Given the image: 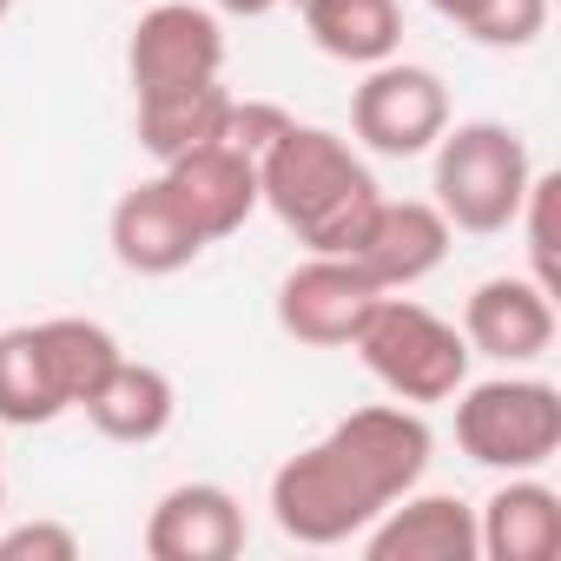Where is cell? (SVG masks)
<instances>
[{"label":"cell","mask_w":561,"mask_h":561,"mask_svg":"<svg viewBox=\"0 0 561 561\" xmlns=\"http://www.w3.org/2000/svg\"><path fill=\"white\" fill-rule=\"evenodd\" d=\"M377 198L383 192H377L370 165L331 126H298L291 119V133L257 159V205H271L277 225L298 231V244L331 251V257H344L364 238Z\"/></svg>","instance_id":"6da1fadb"},{"label":"cell","mask_w":561,"mask_h":561,"mask_svg":"<svg viewBox=\"0 0 561 561\" xmlns=\"http://www.w3.org/2000/svg\"><path fill=\"white\" fill-rule=\"evenodd\" d=\"M436 152V179H430V205L449 218V231H508L522 198H528V179H535V159H528V139L502 119H462V126H443V139L430 146Z\"/></svg>","instance_id":"7a4b0ae2"},{"label":"cell","mask_w":561,"mask_h":561,"mask_svg":"<svg viewBox=\"0 0 561 561\" xmlns=\"http://www.w3.org/2000/svg\"><path fill=\"white\" fill-rule=\"evenodd\" d=\"M397 403H449L469 383V337L416 298L383 291L351 344Z\"/></svg>","instance_id":"3957f363"},{"label":"cell","mask_w":561,"mask_h":561,"mask_svg":"<svg viewBox=\"0 0 561 561\" xmlns=\"http://www.w3.org/2000/svg\"><path fill=\"white\" fill-rule=\"evenodd\" d=\"M456 443L469 462L528 476L561 449V390L548 377H489L456 390Z\"/></svg>","instance_id":"277c9868"},{"label":"cell","mask_w":561,"mask_h":561,"mask_svg":"<svg viewBox=\"0 0 561 561\" xmlns=\"http://www.w3.org/2000/svg\"><path fill=\"white\" fill-rule=\"evenodd\" d=\"M377 515H383V502L357 482V469L324 436L311 449L285 456V462H277V476H271V522H277V535H291L305 548L357 541Z\"/></svg>","instance_id":"5b68a950"},{"label":"cell","mask_w":561,"mask_h":561,"mask_svg":"<svg viewBox=\"0 0 561 561\" xmlns=\"http://www.w3.org/2000/svg\"><path fill=\"white\" fill-rule=\"evenodd\" d=\"M449 126V87L416 60H377L351 93V133L383 159H423Z\"/></svg>","instance_id":"8992f818"},{"label":"cell","mask_w":561,"mask_h":561,"mask_svg":"<svg viewBox=\"0 0 561 561\" xmlns=\"http://www.w3.org/2000/svg\"><path fill=\"white\" fill-rule=\"evenodd\" d=\"M126 73H133V100L218 80L225 73L218 14L198 8V0H152L139 14V27H133V41H126Z\"/></svg>","instance_id":"52a82bcc"},{"label":"cell","mask_w":561,"mask_h":561,"mask_svg":"<svg viewBox=\"0 0 561 561\" xmlns=\"http://www.w3.org/2000/svg\"><path fill=\"white\" fill-rule=\"evenodd\" d=\"M377 298L383 291L351 257L311 251L298 271H285V285H277V331L305 351H351Z\"/></svg>","instance_id":"ba28073f"},{"label":"cell","mask_w":561,"mask_h":561,"mask_svg":"<svg viewBox=\"0 0 561 561\" xmlns=\"http://www.w3.org/2000/svg\"><path fill=\"white\" fill-rule=\"evenodd\" d=\"M324 443L357 469V482L390 508L397 495H410L423 476H430V449H436V436H430V423L416 416V403H364V410H351V416H337L331 430H324Z\"/></svg>","instance_id":"9c48e42d"},{"label":"cell","mask_w":561,"mask_h":561,"mask_svg":"<svg viewBox=\"0 0 561 561\" xmlns=\"http://www.w3.org/2000/svg\"><path fill=\"white\" fill-rule=\"evenodd\" d=\"M449 218L430 205V198H377L364 238L344 251L377 291H410L449 257Z\"/></svg>","instance_id":"30bf717a"},{"label":"cell","mask_w":561,"mask_h":561,"mask_svg":"<svg viewBox=\"0 0 561 561\" xmlns=\"http://www.w3.org/2000/svg\"><path fill=\"white\" fill-rule=\"evenodd\" d=\"M106 244L133 277H172L205 257V231L185 218V205L165 192V179H139L133 192H119V205L106 218Z\"/></svg>","instance_id":"8fae6325"},{"label":"cell","mask_w":561,"mask_h":561,"mask_svg":"<svg viewBox=\"0 0 561 561\" xmlns=\"http://www.w3.org/2000/svg\"><path fill=\"white\" fill-rule=\"evenodd\" d=\"M244 508L225 482H179L146 515L152 561H238L244 554Z\"/></svg>","instance_id":"7c38bea8"},{"label":"cell","mask_w":561,"mask_h":561,"mask_svg":"<svg viewBox=\"0 0 561 561\" xmlns=\"http://www.w3.org/2000/svg\"><path fill=\"white\" fill-rule=\"evenodd\" d=\"M462 337L469 357L495 364H535L554 344V291H541L535 277H482L462 305Z\"/></svg>","instance_id":"4fadbf2b"},{"label":"cell","mask_w":561,"mask_h":561,"mask_svg":"<svg viewBox=\"0 0 561 561\" xmlns=\"http://www.w3.org/2000/svg\"><path fill=\"white\" fill-rule=\"evenodd\" d=\"M159 179H165V192L185 205V218L205 231V244L231 238V231L257 211V165H251L244 152H231L225 139H211V146H192V152L165 159V165H159Z\"/></svg>","instance_id":"5bb4252c"},{"label":"cell","mask_w":561,"mask_h":561,"mask_svg":"<svg viewBox=\"0 0 561 561\" xmlns=\"http://www.w3.org/2000/svg\"><path fill=\"white\" fill-rule=\"evenodd\" d=\"M364 554L370 561H476L482 541H476V508L462 495H397L364 535Z\"/></svg>","instance_id":"9a60e30c"},{"label":"cell","mask_w":561,"mask_h":561,"mask_svg":"<svg viewBox=\"0 0 561 561\" xmlns=\"http://www.w3.org/2000/svg\"><path fill=\"white\" fill-rule=\"evenodd\" d=\"M476 541L489 561H554L561 554V495L535 469L508 476L476 508Z\"/></svg>","instance_id":"2e32d148"},{"label":"cell","mask_w":561,"mask_h":561,"mask_svg":"<svg viewBox=\"0 0 561 561\" xmlns=\"http://www.w3.org/2000/svg\"><path fill=\"white\" fill-rule=\"evenodd\" d=\"M87 410V423L106 436V443H159L165 430H172V416H179V390H172V377L159 370V364H146V357H119L113 370H106V383L80 403Z\"/></svg>","instance_id":"e0dca14e"},{"label":"cell","mask_w":561,"mask_h":561,"mask_svg":"<svg viewBox=\"0 0 561 561\" xmlns=\"http://www.w3.org/2000/svg\"><path fill=\"white\" fill-rule=\"evenodd\" d=\"M67 390L47 364L41 324H14L0 331V430H47L54 416H67Z\"/></svg>","instance_id":"ac0fdd59"},{"label":"cell","mask_w":561,"mask_h":561,"mask_svg":"<svg viewBox=\"0 0 561 561\" xmlns=\"http://www.w3.org/2000/svg\"><path fill=\"white\" fill-rule=\"evenodd\" d=\"M298 14H305L318 54H331L344 67H377V60H397V47H403L397 0H311Z\"/></svg>","instance_id":"d6986e66"},{"label":"cell","mask_w":561,"mask_h":561,"mask_svg":"<svg viewBox=\"0 0 561 561\" xmlns=\"http://www.w3.org/2000/svg\"><path fill=\"white\" fill-rule=\"evenodd\" d=\"M225 113H231L225 80H205V87H179V93H146L133 126H139V146L165 165L192 146H211L225 133Z\"/></svg>","instance_id":"ffe728a7"},{"label":"cell","mask_w":561,"mask_h":561,"mask_svg":"<svg viewBox=\"0 0 561 561\" xmlns=\"http://www.w3.org/2000/svg\"><path fill=\"white\" fill-rule=\"evenodd\" d=\"M41 344H47V364H54V377H60V390H67L73 410H80V403L106 383V370L126 357L119 337H113L106 324H93V318H41Z\"/></svg>","instance_id":"44dd1931"},{"label":"cell","mask_w":561,"mask_h":561,"mask_svg":"<svg viewBox=\"0 0 561 561\" xmlns=\"http://www.w3.org/2000/svg\"><path fill=\"white\" fill-rule=\"evenodd\" d=\"M430 8L482 47H535L548 27V0H430Z\"/></svg>","instance_id":"7402d4cb"},{"label":"cell","mask_w":561,"mask_h":561,"mask_svg":"<svg viewBox=\"0 0 561 561\" xmlns=\"http://www.w3.org/2000/svg\"><path fill=\"white\" fill-rule=\"evenodd\" d=\"M554 205H561V179L554 172H535L528 179V198H522V211H515V225L528 231V277L541 291H554L561 298V251H554Z\"/></svg>","instance_id":"603a6c76"},{"label":"cell","mask_w":561,"mask_h":561,"mask_svg":"<svg viewBox=\"0 0 561 561\" xmlns=\"http://www.w3.org/2000/svg\"><path fill=\"white\" fill-rule=\"evenodd\" d=\"M285 133H291V113H285V106H271V100H231V113H225V133H218V139L257 165V159H264L277 139H285Z\"/></svg>","instance_id":"cb8c5ba5"},{"label":"cell","mask_w":561,"mask_h":561,"mask_svg":"<svg viewBox=\"0 0 561 561\" xmlns=\"http://www.w3.org/2000/svg\"><path fill=\"white\" fill-rule=\"evenodd\" d=\"M0 561H80V535L54 515H34L21 528L0 522Z\"/></svg>","instance_id":"d4e9b609"},{"label":"cell","mask_w":561,"mask_h":561,"mask_svg":"<svg viewBox=\"0 0 561 561\" xmlns=\"http://www.w3.org/2000/svg\"><path fill=\"white\" fill-rule=\"evenodd\" d=\"M271 8H285V0H211V14H238V21H257Z\"/></svg>","instance_id":"484cf974"},{"label":"cell","mask_w":561,"mask_h":561,"mask_svg":"<svg viewBox=\"0 0 561 561\" xmlns=\"http://www.w3.org/2000/svg\"><path fill=\"white\" fill-rule=\"evenodd\" d=\"M0 522H8V462H0Z\"/></svg>","instance_id":"4316f807"},{"label":"cell","mask_w":561,"mask_h":561,"mask_svg":"<svg viewBox=\"0 0 561 561\" xmlns=\"http://www.w3.org/2000/svg\"><path fill=\"white\" fill-rule=\"evenodd\" d=\"M8 14H14V0H0V21H8Z\"/></svg>","instance_id":"83f0119b"},{"label":"cell","mask_w":561,"mask_h":561,"mask_svg":"<svg viewBox=\"0 0 561 561\" xmlns=\"http://www.w3.org/2000/svg\"><path fill=\"white\" fill-rule=\"evenodd\" d=\"M285 8H311V0H285Z\"/></svg>","instance_id":"f1b7e54d"},{"label":"cell","mask_w":561,"mask_h":561,"mask_svg":"<svg viewBox=\"0 0 561 561\" xmlns=\"http://www.w3.org/2000/svg\"><path fill=\"white\" fill-rule=\"evenodd\" d=\"M139 8H152V0H139Z\"/></svg>","instance_id":"f546056e"}]
</instances>
